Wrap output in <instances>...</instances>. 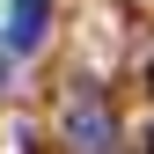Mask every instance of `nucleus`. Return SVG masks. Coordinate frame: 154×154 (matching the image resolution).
<instances>
[{"label":"nucleus","mask_w":154,"mask_h":154,"mask_svg":"<svg viewBox=\"0 0 154 154\" xmlns=\"http://www.w3.org/2000/svg\"><path fill=\"white\" fill-rule=\"evenodd\" d=\"M66 132H73V147L103 154V147H110V110L95 103V95H81V103H73V118H66Z\"/></svg>","instance_id":"nucleus-2"},{"label":"nucleus","mask_w":154,"mask_h":154,"mask_svg":"<svg viewBox=\"0 0 154 154\" xmlns=\"http://www.w3.org/2000/svg\"><path fill=\"white\" fill-rule=\"evenodd\" d=\"M44 15H51V0H15L0 44H8V51H37V44H44Z\"/></svg>","instance_id":"nucleus-1"}]
</instances>
